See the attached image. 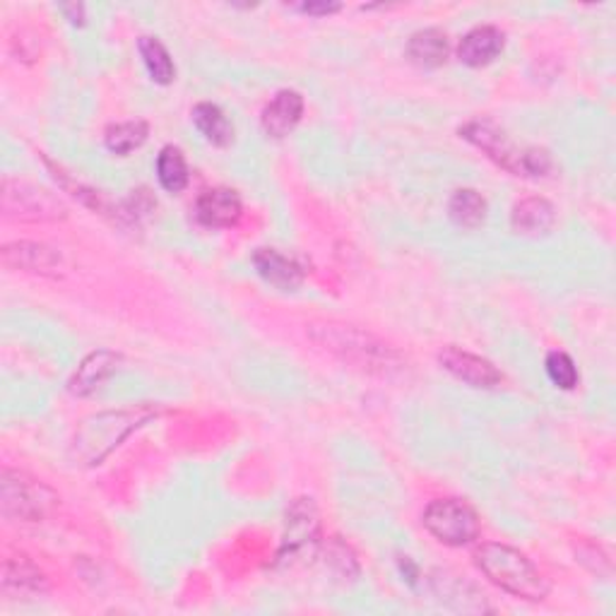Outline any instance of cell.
Returning <instances> with one entry per match:
<instances>
[{
    "label": "cell",
    "instance_id": "30bf717a",
    "mask_svg": "<svg viewBox=\"0 0 616 616\" xmlns=\"http://www.w3.org/2000/svg\"><path fill=\"white\" fill-rule=\"evenodd\" d=\"M0 258L14 273H29L41 277H58L63 270V255L39 242H12L0 251Z\"/></svg>",
    "mask_w": 616,
    "mask_h": 616
},
{
    "label": "cell",
    "instance_id": "e0dca14e",
    "mask_svg": "<svg viewBox=\"0 0 616 616\" xmlns=\"http://www.w3.org/2000/svg\"><path fill=\"white\" fill-rule=\"evenodd\" d=\"M556 224V209L545 198H525L516 203L514 213H510V227L518 236L539 238L547 236Z\"/></svg>",
    "mask_w": 616,
    "mask_h": 616
},
{
    "label": "cell",
    "instance_id": "4316f807",
    "mask_svg": "<svg viewBox=\"0 0 616 616\" xmlns=\"http://www.w3.org/2000/svg\"><path fill=\"white\" fill-rule=\"evenodd\" d=\"M340 8H342L340 3H304V6H299V10L306 12V14H315V18H319V14H333Z\"/></svg>",
    "mask_w": 616,
    "mask_h": 616
},
{
    "label": "cell",
    "instance_id": "d4e9b609",
    "mask_svg": "<svg viewBox=\"0 0 616 616\" xmlns=\"http://www.w3.org/2000/svg\"><path fill=\"white\" fill-rule=\"evenodd\" d=\"M554 167L551 162V155L547 153L545 147H528L522 155V176H530V178H539V176H547Z\"/></svg>",
    "mask_w": 616,
    "mask_h": 616
},
{
    "label": "cell",
    "instance_id": "44dd1931",
    "mask_svg": "<svg viewBox=\"0 0 616 616\" xmlns=\"http://www.w3.org/2000/svg\"><path fill=\"white\" fill-rule=\"evenodd\" d=\"M138 51L143 63L149 72V78L157 85H172L176 78V66L172 61V56L167 47L157 39V37H140L138 39Z\"/></svg>",
    "mask_w": 616,
    "mask_h": 616
},
{
    "label": "cell",
    "instance_id": "8fae6325",
    "mask_svg": "<svg viewBox=\"0 0 616 616\" xmlns=\"http://www.w3.org/2000/svg\"><path fill=\"white\" fill-rule=\"evenodd\" d=\"M244 215V203L232 188H209L195 203V219L209 229H232Z\"/></svg>",
    "mask_w": 616,
    "mask_h": 616
},
{
    "label": "cell",
    "instance_id": "3957f363",
    "mask_svg": "<svg viewBox=\"0 0 616 616\" xmlns=\"http://www.w3.org/2000/svg\"><path fill=\"white\" fill-rule=\"evenodd\" d=\"M475 564L496 588H501L503 593L514 597L530 599V603H542L551 590V585L542 570H539L522 551L510 545H479L475 551Z\"/></svg>",
    "mask_w": 616,
    "mask_h": 616
},
{
    "label": "cell",
    "instance_id": "5b68a950",
    "mask_svg": "<svg viewBox=\"0 0 616 616\" xmlns=\"http://www.w3.org/2000/svg\"><path fill=\"white\" fill-rule=\"evenodd\" d=\"M0 209L6 219L27 224L63 222L68 217V205L56 193L20 178H6L0 186Z\"/></svg>",
    "mask_w": 616,
    "mask_h": 616
},
{
    "label": "cell",
    "instance_id": "d6986e66",
    "mask_svg": "<svg viewBox=\"0 0 616 616\" xmlns=\"http://www.w3.org/2000/svg\"><path fill=\"white\" fill-rule=\"evenodd\" d=\"M448 215L460 229H477L487 219V201L475 188H460L448 203Z\"/></svg>",
    "mask_w": 616,
    "mask_h": 616
},
{
    "label": "cell",
    "instance_id": "4fadbf2b",
    "mask_svg": "<svg viewBox=\"0 0 616 616\" xmlns=\"http://www.w3.org/2000/svg\"><path fill=\"white\" fill-rule=\"evenodd\" d=\"M503 47H506V35L501 29L493 25H482L470 29V32L460 39L458 58L460 63L470 68H485L503 53Z\"/></svg>",
    "mask_w": 616,
    "mask_h": 616
},
{
    "label": "cell",
    "instance_id": "6da1fadb",
    "mask_svg": "<svg viewBox=\"0 0 616 616\" xmlns=\"http://www.w3.org/2000/svg\"><path fill=\"white\" fill-rule=\"evenodd\" d=\"M309 338L323 352L333 354L344 366L356 369L381 379H393L404 371V356L364 327L350 323H313L309 327Z\"/></svg>",
    "mask_w": 616,
    "mask_h": 616
},
{
    "label": "cell",
    "instance_id": "52a82bcc",
    "mask_svg": "<svg viewBox=\"0 0 616 616\" xmlns=\"http://www.w3.org/2000/svg\"><path fill=\"white\" fill-rule=\"evenodd\" d=\"M319 535L321 520L315 503L311 499H294L287 510V520H284L277 564H292L294 559H302L306 554L313 556L315 547H319Z\"/></svg>",
    "mask_w": 616,
    "mask_h": 616
},
{
    "label": "cell",
    "instance_id": "8992f818",
    "mask_svg": "<svg viewBox=\"0 0 616 616\" xmlns=\"http://www.w3.org/2000/svg\"><path fill=\"white\" fill-rule=\"evenodd\" d=\"M424 528L431 537L446 547L472 545L482 530L477 510L462 499H436L427 506L422 516Z\"/></svg>",
    "mask_w": 616,
    "mask_h": 616
},
{
    "label": "cell",
    "instance_id": "7402d4cb",
    "mask_svg": "<svg viewBox=\"0 0 616 616\" xmlns=\"http://www.w3.org/2000/svg\"><path fill=\"white\" fill-rule=\"evenodd\" d=\"M157 178L159 186L167 193H182L188 186L190 172L182 149L174 145H167L162 149L157 157Z\"/></svg>",
    "mask_w": 616,
    "mask_h": 616
},
{
    "label": "cell",
    "instance_id": "cb8c5ba5",
    "mask_svg": "<svg viewBox=\"0 0 616 616\" xmlns=\"http://www.w3.org/2000/svg\"><path fill=\"white\" fill-rule=\"evenodd\" d=\"M547 375H549V381L556 385V388H561V390H574L580 381V375H578V369L574 364V359H570L566 352H559V350H554L547 354Z\"/></svg>",
    "mask_w": 616,
    "mask_h": 616
},
{
    "label": "cell",
    "instance_id": "7a4b0ae2",
    "mask_svg": "<svg viewBox=\"0 0 616 616\" xmlns=\"http://www.w3.org/2000/svg\"><path fill=\"white\" fill-rule=\"evenodd\" d=\"M159 417L157 408L140 404V408L111 410L87 417L75 431L70 443V460L80 468H95L104 458H109L133 431Z\"/></svg>",
    "mask_w": 616,
    "mask_h": 616
},
{
    "label": "cell",
    "instance_id": "2e32d148",
    "mask_svg": "<svg viewBox=\"0 0 616 616\" xmlns=\"http://www.w3.org/2000/svg\"><path fill=\"white\" fill-rule=\"evenodd\" d=\"M118 364H121V354H116L111 350H97L92 354H87L82 359V364L78 366V371L72 373L68 390L78 398L92 395L97 388H101L104 381L111 379Z\"/></svg>",
    "mask_w": 616,
    "mask_h": 616
},
{
    "label": "cell",
    "instance_id": "ffe728a7",
    "mask_svg": "<svg viewBox=\"0 0 616 616\" xmlns=\"http://www.w3.org/2000/svg\"><path fill=\"white\" fill-rule=\"evenodd\" d=\"M193 124L203 138L215 147H227L234 140V128L229 118L213 101H203L193 109Z\"/></svg>",
    "mask_w": 616,
    "mask_h": 616
},
{
    "label": "cell",
    "instance_id": "9c48e42d",
    "mask_svg": "<svg viewBox=\"0 0 616 616\" xmlns=\"http://www.w3.org/2000/svg\"><path fill=\"white\" fill-rule=\"evenodd\" d=\"M439 364L453 375V379L479 390H491L503 383V373L496 369L489 359L453 348V344H448V348L439 352Z\"/></svg>",
    "mask_w": 616,
    "mask_h": 616
},
{
    "label": "cell",
    "instance_id": "ba28073f",
    "mask_svg": "<svg viewBox=\"0 0 616 616\" xmlns=\"http://www.w3.org/2000/svg\"><path fill=\"white\" fill-rule=\"evenodd\" d=\"M460 138L468 140L477 149H482V153L493 164H499L501 169L510 172L514 176H522L525 149H518L514 143H510L508 135L493 121H487V118H477V121L465 124L460 128Z\"/></svg>",
    "mask_w": 616,
    "mask_h": 616
},
{
    "label": "cell",
    "instance_id": "277c9868",
    "mask_svg": "<svg viewBox=\"0 0 616 616\" xmlns=\"http://www.w3.org/2000/svg\"><path fill=\"white\" fill-rule=\"evenodd\" d=\"M58 493L27 472L6 468L0 475V508L10 522H41L47 520L56 506Z\"/></svg>",
    "mask_w": 616,
    "mask_h": 616
},
{
    "label": "cell",
    "instance_id": "484cf974",
    "mask_svg": "<svg viewBox=\"0 0 616 616\" xmlns=\"http://www.w3.org/2000/svg\"><path fill=\"white\" fill-rule=\"evenodd\" d=\"M330 556V564L333 566H340V574L342 576H356L359 574V564H356V556L352 554V549L348 545L342 542H333V547H330L327 551Z\"/></svg>",
    "mask_w": 616,
    "mask_h": 616
},
{
    "label": "cell",
    "instance_id": "83f0119b",
    "mask_svg": "<svg viewBox=\"0 0 616 616\" xmlns=\"http://www.w3.org/2000/svg\"><path fill=\"white\" fill-rule=\"evenodd\" d=\"M61 12L66 14V18H68L72 25H82V22H85V6H78V3L61 6Z\"/></svg>",
    "mask_w": 616,
    "mask_h": 616
},
{
    "label": "cell",
    "instance_id": "603a6c76",
    "mask_svg": "<svg viewBox=\"0 0 616 616\" xmlns=\"http://www.w3.org/2000/svg\"><path fill=\"white\" fill-rule=\"evenodd\" d=\"M149 135V126L145 121H124V124H114L104 133V145L111 155L126 157L135 149L143 147Z\"/></svg>",
    "mask_w": 616,
    "mask_h": 616
},
{
    "label": "cell",
    "instance_id": "9a60e30c",
    "mask_svg": "<svg viewBox=\"0 0 616 616\" xmlns=\"http://www.w3.org/2000/svg\"><path fill=\"white\" fill-rule=\"evenodd\" d=\"M304 116V97L296 89H282L267 104L261 116V126L270 138H287Z\"/></svg>",
    "mask_w": 616,
    "mask_h": 616
},
{
    "label": "cell",
    "instance_id": "7c38bea8",
    "mask_svg": "<svg viewBox=\"0 0 616 616\" xmlns=\"http://www.w3.org/2000/svg\"><path fill=\"white\" fill-rule=\"evenodd\" d=\"M0 590L6 597H41L49 593V580L29 556H8L0 574Z\"/></svg>",
    "mask_w": 616,
    "mask_h": 616
},
{
    "label": "cell",
    "instance_id": "5bb4252c",
    "mask_svg": "<svg viewBox=\"0 0 616 616\" xmlns=\"http://www.w3.org/2000/svg\"><path fill=\"white\" fill-rule=\"evenodd\" d=\"M253 265L255 273H258L267 284L282 290V292H294L302 287L304 282V267L299 265L290 255L280 253L277 248H258L253 253Z\"/></svg>",
    "mask_w": 616,
    "mask_h": 616
},
{
    "label": "cell",
    "instance_id": "ac0fdd59",
    "mask_svg": "<svg viewBox=\"0 0 616 616\" xmlns=\"http://www.w3.org/2000/svg\"><path fill=\"white\" fill-rule=\"evenodd\" d=\"M448 56H450V41L446 32H441V29L436 27L419 29V32H414L408 41V58L419 68H427V70L441 68L446 66Z\"/></svg>",
    "mask_w": 616,
    "mask_h": 616
}]
</instances>
